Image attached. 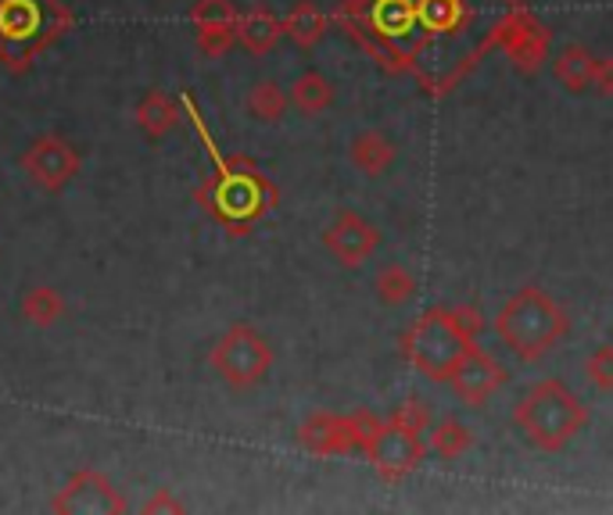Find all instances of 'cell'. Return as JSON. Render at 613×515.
<instances>
[{
    "mask_svg": "<svg viewBox=\"0 0 613 515\" xmlns=\"http://www.w3.org/2000/svg\"><path fill=\"white\" fill-rule=\"evenodd\" d=\"M54 512H73V515H83V512H126V501L116 494V486H111L101 472L94 469H83L76 472L73 480L65 483V491L54 497Z\"/></svg>",
    "mask_w": 613,
    "mask_h": 515,
    "instance_id": "12",
    "label": "cell"
},
{
    "mask_svg": "<svg viewBox=\"0 0 613 515\" xmlns=\"http://www.w3.org/2000/svg\"><path fill=\"white\" fill-rule=\"evenodd\" d=\"M352 162L366 176H384L395 162V143L377 129H369V133H359L352 140Z\"/></svg>",
    "mask_w": 613,
    "mask_h": 515,
    "instance_id": "17",
    "label": "cell"
},
{
    "mask_svg": "<svg viewBox=\"0 0 613 515\" xmlns=\"http://www.w3.org/2000/svg\"><path fill=\"white\" fill-rule=\"evenodd\" d=\"M592 86H595V94L613 97V57H595Z\"/></svg>",
    "mask_w": 613,
    "mask_h": 515,
    "instance_id": "29",
    "label": "cell"
},
{
    "mask_svg": "<svg viewBox=\"0 0 613 515\" xmlns=\"http://www.w3.org/2000/svg\"><path fill=\"white\" fill-rule=\"evenodd\" d=\"M513 423H517L520 437L535 443L538 451H563L589 426V408L581 405V397L567 383L541 380L517 401Z\"/></svg>",
    "mask_w": 613,
    "mask_h": 515,
    "instance_id": "1",
    "label": "cell"
},
{
    "mask_svg": "<svg viewBox=\"0 0 613 515\" xmlns=\"http://www.w3.org/2000/svg\"><path fill=\"white\" fill-rule=\"evenodd\" d=\"M498 43H503L506 54L520 68H538L541 62H546L549 33L531 19V14L517 11V14H509L503 25H498Z\"/></svg>",
    "mask_w": 613,
    "mask_h": 515,
    "instance_id": "14",
    "label": "cell"
},
{
    "mask_svg": "<svg viewBox=\"0 0 613 515\" xmlns=\"http://www.w3.org/2000/svg\"><path fill=\"white\" fill-rule=\"evenodd\" d=\"M391 423L409 429V434H427V429H431V423H434V415H431V405H427V401L409 397V401H402V405L395 408Z\"/></svg>",
    "mask_w": 613,
    "mask_h": 515,
    "instance_id": "27",
    "label": "cell"
},
{
    "mask_svg": "<svg viewBox=\"0 0 613 515\" xmlns=\"http://www.w3.org/2000/svg\"><path fill=\"white\" fill-rule=\"evenodd\" d=\"M212 369L230 391H251L273 369V348L251 326H234L216 348H212Z\"/></svg>",
    "mask_w": 613,
    "mask_h": 515,
    "instance_id": "6",
    "label": "cell"
},
{
    "mask_svg": "<svg viewBox=\"0 0 613 515\" xmlns=\"http://www.w3.org/2000/svg\"><path fill=\"white\" fill-rule=\"evenodd\" d=\"M449 383H452V391L460 394V401H466V405L481 408L484 401H488V397L498 391V386L506 383V365L474 343V348H470V351L460 358V365L452 369Z\"/></svg>",
    "mask_w": 613,
    "mask_h": 515,
    "instance_id": "9",
    "label": "cell"
},
{
    "mask_svg": "<svg viewBox=\"0 0 613 515\" xmlns=\"http://www.w3.org/2000/svg\"><path fill=\"white\" fill-rule=\"evenodd\" d=\"M412 294H417V276L406 265H384L377 272V297L388 308L406 305V300H412Z\"/></svg>",
    "mask_w": 613,
    "mask_h": 515,
    "instance_id": "23",
    "label": "cell"
},
{
    "mask_svg": "<svg viewBox=\"0 0 613 515\" xmlns=\"http://www.w3.org/2000/svg\"><path fill=\"white\" fill-rule=\"evenodd\" d=\"M326 251H331L341 265H363L369 254L377 251L380 243V229L374 222H366L363 215L355 211H341L337 219L326 226L323 233Z\"/></svg>",
    "mask_w": 613,
    "mask_h": 515,
    "instance_id": "11",
    "label": "cell"
},
{
    "mask_svg": "<svg viewBox=\"0 0 613 515\" xmlns=\"http://www.w3.org/2000/svg\"><path fill=\"white\" fill-rule=\"evenodd\" d=\"M197 200H202L223 226L245 233L255 219H262V215L277 205V190L262 172L237 162L230 172H216V179L197 190Z\"/></svg>",
    "mask_w": 613,
    "mask_h": 515,
    "instance_id": "4",
    "label": "cell"
},
{
    "mask_svg": "<svg viewBox=\"0 0 613 515\" xmlns=\"http://www.w3.org/2000/svg\"><path fill=\"white\" fill-rule=\"evenodd\" d=\"M427 443H431V451L438 458L452 462V458H460V454L470 451L474 434H470L466 423H460V419H438V423H431V429H427Z\"/></svg>",
    "mask_w": 613,
    "mask_h": 515,
    "instance_id": "21",
    "label": "cell"
},
{
    "mask_svg": "<svg viewBox=\"0 0 613 515\" xmlns=\"http://www.w3.org/2000/svg\"><path fill=\"white\" fill-rule=\"evenodd\" d=\"M248 111L255 114V119H262V122H277L280 114L288 111V94H283L273 79L255 83L251 94H248Z\"/></svg>",
    "mask_w": 613,
    "mask_h": 515,
    "instance_id": "25",
    "label": "cell"
},
{
    "mask_svg": "<svg viewBox=\"0 0 613 515\" xmlns=\"http://www.w3.org/2000/svg\"><path fill=\"white\" fill-rule=\"evenodd\" d=\"M137 122H140V129H144L151 140H159L180 122V105L165 90H151L137 105Z\"/></svg>",
    "mask_w": 613,
    "mask_h": 515,
    "instance_id": "18",
    "label": "cell"
},
{
    "mask_svg": "<svg viewBox=\"0 0 613 515\" xmlns=\"http://www.w3.org/2000/svg\"><path fill=\"white\" fill-rule=\"evenodd\" d=\"M584 372H589L592 386H599V391H613V343L595 348L589 362H584Z\"/></svg>",
    "mask_w": 613,
    "mask_h": 515,
    "instance_id": "28",
    "label": "cell"
},
{
    "mask_svg": "<svg viewBox=\"0 0 613 515\" xmlns=\"http://www.w3.org/2000/svg\"><path fill=\"white\" fill-rule=\"evenodd\" d=\"M592 72H595V54L581 43H570L560 51V57L552 62V76L560 86H567L570 94H584L592 86Z\"/></svg>",
    "mask_w": 613,
    "mask_h": 515,
    "instance_id": "16",
    "label": "cell"
},
{
    "mask_svg": "<svg viewBox=\"0 0 613 515\" xmlns=\"http://www.w3.org/2000/svg\"><path fill=\"white\" fill-rule=\"evenodd\" d=\"M563 333H567V311L541 286H524L495 315V337L520 362L546 358L560 343Z\"/></svg>",
    "mask_w": 613,
    "mask_h": 515,
    "instance_id": "2",
    "label": "cell"
},
{
    "mask_svg": "<svg viewBox=\"0 0 613 515\" xmlns=\"http://www.w3.org/2000/svg\"><path fill=\"white\" fill-rule=\"evenodd\" d=\"M369 22L380 36H406L417 25V0H374Z\"/></svg>",
    "mask_w": 613,
    "mask_h": 515,
    "instance_id": "20",
    "label": "cell"
},
{
    "mask_svg": "<svg viewBox=\"0 0 613 515\" xmlns=\"http://www.w3.org/2000/svg\"><path fill=\"white\" fill-rule=\"evenodd\" d=\"M384 419L369 412L359 415H312L298 429V440L305 443L312 454H352V451H366V443L377 437V429Z\"/></svg>",
    "mask_w": 613,
    "mask_h": 515,
    "instance_id": "7",
    "label": "cell"
},
{
    "mask_svg": "<svg viewBox=\"0 0 613 515\" xmlns=\"http://www.w3.org/2000/svg\"><path fill=\"white\" fill-rule=\"evenodd\" d=\"M326 29H331V19H326L312 0L294 4L288 19H283V33H288L298 47H316V43L326 36Z\"/></svg>",
    "mask_w": 613,
    "mask_h": 515,
    "instance_id": "19",
    "label": "cell"
},
{
    "mask_svg": "<svg viewBox=\"0 0 613 515\" xmlns=\"http://www.w3.org/2000/svg\"><path fill=\"white\" fill-rule=\"evenodd\" d=\"M73 14L62 0H0V62L11 72L33 65V57L68 33Z\"/></svg>",
    "mask_w": 613,
    "mask_h": 515,
    "instance_id": "3",
    "label": "cell"
},
{
    "mask_svg": "<svg viewBox=\"0 0 613 515\" xmlns=\"http://www.w3.org/2000/svg\"><path fill=\"white\" fill-rule=\"evenodd\" d=\"M423 440L420 434H409V429L395 426L391 419L377 429V437L366 443V458L374 462V469L380 472L388 483H398L402 476H409L412 469L423 462Z\"/></svg>",
    "mask_w": 613,
    "mask_h": 515,
    "instance_id": "8",
    "label": "cell"
},
{
    "mask_svg": "<svg viewBox=\"0 0 613 515\" xmlns=\"http://www.w3.org/2000/svg\"><path fill=\"white\" fill-rule=\"evenodd\" d=\"M197 47L208 57H219L223 51L234 47L237 40V11L230 0H197L191 11Z\"/></svg>",
    "mask_w": 613,
    "mask_h": 515,
    "instance_id": "13",
    "label": "cell"
},
{
    "mask_svg": "<svg viewBox=\"0 0 613 515\" xmlns=\"http://www.w3.org/2000/svg\"><path fill=\"white\" fill-rule=\"evenodd\" d=\"M470 348L474 340L460 329L452 308H427L402 340L409 365L423 372L427 380H449Z\"/></svg>",
    "mask_w": 613,
    "mask_h": 515,
    "instance_id": "5",
    "label": "cell"
},
{
    "mask_svg": "<svg viewBox=\"0 0 613 515\" xmlns=\"http://www.w3.org/2000/svg\"><path fill=\"white\" fill-rule=\"evenodd\" d=\"M280 36H283V22L269 8H251L245 14H237V40L251 54H269Z\"/></svg>",
    "mask_w": 613,
    "mask_h": 515,
    "instance_id": "15",
    "label": "cell"
},
{
    "mask_svg": "<svg viewBox=\"0 0 613 515\" xmlns=\"http://www.w3.org/2000/svg\"><path fill=\"white\" fill-rule=\"evenodd\" d=\"M460 0H417V22L427 29H452L460 22Z\"/></svg>",
    "mask_w": 613,
    "mask_h": 515,
    "instance_id": "26",
    "label": "cell"
},
{
    "mask_svg": "<svg viewBox=\"0 0 613 515\" xmlns=\"http://www.w3.org/2000/svg\"><path fill=\"white\" fill-rule=\"evenodd\" d=\"M22 168L30 172L33 183L44 190H62L79 172V154L68 147L62 136H40L30 143V151L22 154Z\"/></svg>",
    "mask_w": 613,
    "mask_h": 515,
    "instance_id": "10",
    "label": "cell"
},
{
    "mask_svg": "<svg viewBox=\"0 0 613 515\" xmlns=\"http://www.w3.org/2000/svg\"><path fill=\"white\" fill-rule=\"evenodd\" d=\"M291 105L305 114H320L334 105V86L326 83L320 72H302V76L291 83Z\"/></svg>",
    "mask_w": 613,
    "mask_h": 515,
    "instance_id": "22",
    "label": "cell"
},
{
    "mask_svg": "<svg viewBox=\"0 0 613 515\" xmlns=\"http://www.w3.org/2000/svg\"><path fill=\"white\" fill-rule=\"evenodd\" d=\"M22 315L36 326H51L65 315V300L54 294L51 286H33V291L22 297Z\"/></svg>",
    "mask_w": 613,
    "mask_h": 515,
    "instance_id": "24",
    "label": "cell"
},
{
    "mask_svg": "<svg viewBox=\"0 0 613 515\" xmlns=\"http://www.w3.org/2000/svg\"><path fill=\"white\" fill-rule=\"evenodd\" d=\"M452 315H455V322H460V329H463L470 340H474L481 329H484V319H481L477 308H470V305L466 308H452Z\"/></svg>",
    "mask_w": 613,
    "mask_h": 515,
    "instance_id": "30",
    "label": "cell"
},
{
    "mask_svg": "<svg viewBox=\"0 0 613 515\" xmlns=\"http://www.w3.org/2000/svg\"><path fill=\"white\" fill-rule=\"evenodd\" d=\"M144 508H148V512H183L180 501H176V497H169V494H159V497H154L151 505H144Z\"/></svg>",
    "mask_w": 613,
    "mask_h": 515,
    "instance_id": "31",
    "label": "cell"
}]
</instances>
